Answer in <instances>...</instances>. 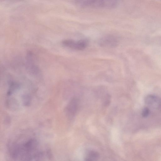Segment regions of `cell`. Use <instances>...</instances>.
<instances>
[{
    "instance_id": "cell-7",
    "label": "cell",
    "mask_w": 161,
    "mask_h": 161,
    "mask_svg": "<svg viewBox=\"0 0 161 161\" xmlns=\"http://www.w3.org/2000/svg\"><path fill=\"white\" fill-rule=\"evenodd\" d=\"M150 113L149 109L147 108H145L143 109L142 115L143 117H146L149 115Z\"/></svg>"
},
{
    "instance_id": "cell-6",
    "label": "cell",
    "mask_w": 161,
    "mask_h": 161,
    "mask_svg": "<svg viewBox=\"0 0 161 161\" xmlns=\"http://www.w3.org/2000/svg\"><path fill=\"white\" fill-rule=\"evenodd\" d=\"M99 154L96 151L89 150L87 153L85 160L87 161L96 160L99 158Z\"/></svg>"
},
{
    "instance_id": "cell-4",
    "label": "cell",
    "mask_w": 161,
    "mask_h": 161,
    "mask_svg": "<svg viewBox=\"0 0 161 161\" xmlns=\"http://www.w3.org/2000/svg\"><path fill=\"white\" fill-rule=\"evenodd\" d=\"M78 101L74 98L68 104L66 109L67 117L69 119L73 118L76 114L78 109Z\"/></svg>"
},
{
    "instance_id": "cell-1",
    "label": "cell",
    "mask_w": 161,
    "mask_h": 161,
    "mask_svg": "<svg viewBox=\"0 0 161 161\" xmlns=\"http://www.w3.org/2000/svg\"><path fill=\"white\" fill-rule=\"evenodd\" d=\"M77 5L84 8L110 9L118 5V0H76Z\"/></svg>"
},
{
    "instance_id": "cell-5",
    "label": "cell",
    "mask_w": 161,
    "mask_h": 161,
    "mask_svg": "<svg viewBox=\"0 0 161 161\" xmlns=\"http://www.w3.org/2000/svg\"><path fill=\"white\" fill-rule=\"evenodd\" d=\"M146 103L149 106L158 108L160 104L161 101L158 97L154 95H149L146 98Z\"/></svg>"
},
{
    "instance_id": "cell-2",
    "label": "cell",
    "mask_w": 161,
    "mask_h": 161,
    "mask_svg": "<svg viewBox=\"0 0 161 161\" xmlns=\"http://www.w3.org/2000/svg\"><path fill=\"white\" fill-rule=\"evenodd\" d=\"M64 45L71 49L77 50H84L87 46L88 41L86 39H82L76 41L71 39L66 40L63 42Z\"/></svg>"
},
{
    "instance_id": "cell-3",
    "label": "cell",
    "mask_w": 161,
    "mask_h": 161,
    "mask_svg": "<svg viewBox=\"0 0 161 161\" xmlns=\"http://www.w3.org/2000/svg\"><path fill=\"white\" fill-rule=\"evenodd\" d=\"M98 42L99 45L102 47L113 48L118 46L119 40L115 36L109 35L102 38Z\"/></svg>"
}]
</instances>
